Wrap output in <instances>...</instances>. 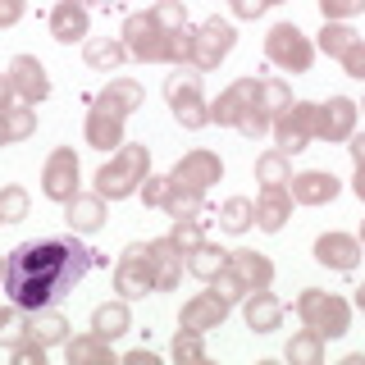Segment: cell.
I'll use <instances>...</instances> for the list:
<instances>
[{
    "label": "cell",
    "instance_id": "cell-1",
    "mask_svg": "<svg viewBox=\"0 0 365 365\" xmlns=\"http://www.w3.org/2000/svg\"><path fill=\"white\" fill-rule=\"evenodd\" d=\"M96 251L78 242V233H55V237H32L19 242L0 260V288L23 311H51L91 274Z\"/></svg>",
    "mask_w": 365,
    "mask_h": 365
},
{
    "label": "cell",
    "instance_id": "cell-2",
    "mask_svg": "<svg viewBox=\"0 0 365 365\" xmlns=\"http://www.w3.org/2000/svg\"><path fill=\"white\" fill-rule=\"evenodd\" d=\"M197 28H187L182 0H155L151 9L123 19V46L142 64H192Z\"/></svg>",
    "mask_w": 365,
    "mask_h": 365
},
{
    "label": "cell",
    "instance_id": "cell-3",
    "mask_svg": "<svg viewBox=\"0 0 365 365\" xmlns=\"http://www.w3.org/2000/svg\"><path fill=\"white\" fill-rule=\"evenodd\" d=\"M292 106V91L283 78H237L220 91V101L210 106V123H224V128H237L242 137L260 142L274 119Z\"/></svg>",
    "mask_w": 365,
    "mask_h": 365
},
{
    "label": "cell",
    "instance_id": "cell-4",
    "mask_svg": "<svg viewBox=\"0 0 365 365\" xmlns=\"http://www.w3.org/2000/svg\"><path fill=\"white\" fill-rule=\"evenodd\" d=\"M220 178H224V160L215 151H205V146H197V151H187L174 169H169V187H165V205H160V210H169V220L201 215L205 192H210Z\"/></svg>",
    "mask_w": 365,
    "mask_h": 365
},
{
    "label": "cell",
    "instance_id": "cell-5",
    "mask_svg": "<svg viewBox=\"0 0 365 365\" xmlns=\"http://www.w3.org/2000/svg\"><path fill=\"white\" fill-rule=\"evenodd\" d=\"M146 174H151V146L146 142H123L119 151L96 169V192L106 201H123L146 182Z\"/></svg>",
    "mask_w": 365,
    "mask_h": 365
},
{
    "label": "cell",
    "instance_id": "cell-6",
    "mask_svg": "<svg viewBox=\"0 0 365 365\" xmlns=\"http://www.w3.org/2000/svg\"><path fill=\"white\" fill-rule=\"evenodd\" d=\"M297 315H302V324L315 329L319 338H342L351 329V306L342 302L338 292H324V288H306L297 297Z\"/></svg>",
    "mask_w": 365,
    "mask_h": 365
},
{
    "label": "cell",
    "instance_id": "cell-7",
    "mask_svg": "<svg viewBox=\"0 0 365 365\" xmlns=\"http://www.w3.org/2000/svg\"><path fill=\"white\" fill-rule=\"evenodd\" d=\"M165 101H169V110H174L178 128L201 133L205 123H210V106H205V91H201V73H187L182 64H178V73L165 78Z\"/></svg>",
    "mask_w": 365,
    "mask_h": 365
},
{
    "label": "cell",
    "instance_id": "cell-8",
    "mask_svg": "<svg viewBox=\"0 0 365 365\" xmlns=\"http://www.w3.org/2000/svg\"><path fill=\"white\" fill-rule=\"evenodd\" d=\"M265 55H269L274 68H283V73H306V68L315 64V46L297 23H274L269 37H265Z\"/></svg>",
    "mask_w": 365,
    "mask_h": 365
},
{
    "label": "cell",
    "instance_id": "cell-9",
    "mask_svg": "<svg viewBox=\"0 0 365 365\" xmlns=\"http://www.w3.org/2000/svg\"><path fill=\"white\" fill-rule=\"evenodd\" d=\"M114 292L123 302H137V297L155 292V274H151V247L146 242H128L123 256L114 260Z\"/></svg>",
    "mask_w": 365,
    "mask_h": 365
},
{
    "label": "cell",
    "instance_id": "cell-10",
    "mask_svg": "<svg viewBox=\"0 0 365 365\" xmlns=\"http://www.w3.org/2000/svg\"><path fill=\"white\" fill-rule=\"evenodd\" d=\"M315 142V101H292L288 110L274 119V146L283 155H297Z\"/></svg>",
    "mask_w": 365,
    "mask_h": 365
},
{
    "label": "cell",
    "instance_id": "cell-11",
    "mask_svg": "<svg viewBox=\"0 0 365 365\" xmlns=\"http://www.w3.org/2000/svg\"><path fill=\"white\" fill-rule=\"evenodd\" d=\"M237 46V32L233 23L224 19H205L197 28V41H192V68H201V73H210V68L224 64V55Z\"/></svg>",
    "mask_w": 365,
    "mask_h": 365
},
{
    "label": "cell",
    "instance_id": "cell-12",
    "mask_svg": "<svg viewBox=\"0 0 365 365\" xmlns=\"http://www.w3.org/2000/svg\"><path fill=\"white\" fill-rule=\"evenodd\" d=\"M78 178H83V169H78V155H73V146H55L51 160H46V169H41V192L51 201H73L78 197Z\"/></svg>",
    "mask_w": 365,
    "mask_h": 365
},
{
    "label": "cell",
    "instance_id": "cell-13",
    "mask_svg": "<svg viewBox=\"0 0 365 365\" xmlns=\"http://www.w3.org/2000/svg\"><path fill=\"white\" fill-rule=\"evenodd\" d=\"M123 123H128V114H123L119 106H110L106 96L91 101L87 110V146H96V151H119L123 146Z\"/></svg>",
    "mask_w": 365,
    "mask_h": 365
},
{
    "label": "cell",
    "instance_id": "cell-14",
    "mask_svg": "<svg viewBox=\"0 0 365 365\" xmlns=\"http://www.w3.org/2000/svg\"><path fill=\"white\" fill-rule=\"evenodd\" d=\"M356 114L361 106L347 96H329L324 106H315V137L319 142H347L356 133Z\"/></svg>",
    "mask_w": 365,
    "mask_h": 365
},
{
    "label": "cell",
    "instance_id": "cell-15",
    "mask_svg": "<svg viewBox=\"0 0 365 365\" xmlns=\"http://www.w3.org/2000/svg\"><path fill=\"white\" fill-rule=\"evenodd\" d=\"M228 311L233 306L224 302L220 292H197L192 302H182V311H178V329H192V334H210V329H220L224 319H228Z\"/></svg>",
    "mask_w": 365,
    "mask_h": 365
},
{
    "label": "cell",
    "instance_id": "cell-16",
    "mask_svg": "<svg viewBox=\"0 0 365 365\" xmlns=\"http://www.w3.org/2000/svg\"><path fill=\"white\" fill-rule=\"evenodd\" d=\"M9 83H14L23 106H41L51 96V78H46V64L37 55H14L9 60Z\"/></svg>",
    "mask_w": 365,
    "mask_h": 365
},
{
    "label": "cell",
    "instance_id": "cell-17",
    "mask_svg": "<svg viewBox=\"0 0 365 365\" xmlns=\"http://www.w3.org/2000/svg\"><path fill=\"white\" fill-rule=\"evenodd\" d=\"M315 265L351 274L361 265V237H351V233H319L315 237Z\"/></svg>",
    "mask_w": 365,
    "mask_h": 365
},
{
    "label": "cell",
    "instance_id": "cell-18",
    "mask_svg": "<svg viewBox=\"0 0 365 365\" xmlns=\"http://www.w3.org/2000/svg\"><path fill=\"white\" fill-rule=\"evenodd\" d=\"M288 192H292L297 205H329L342 192V182L329 174V169H306V174L288 178Z\"/></svg>",
    "mask_w": 365,
    "mask_h": 365
},
{
    "label": "cell",
    "instance_id": "cell-19",
    "mask_svg": "<svg viewBox=\"0 0 365 365\" xmlns=\"http://www.w3.org/2000/svg\"><path fill=\"white\" fill-rule=\"evenodd\" d=\"M228 269L237 274V283H242L247 292H265L269 283H274V265H269V256H265V251H251V247L228 251Z\"/></svg>",
    "mask_w": 365,
    "mask_h": 365
},
{
    "label": "cell",
    "instance_id": "cell-20",
    "mask_svg": "<svg viewBox=\"0 0 365 365\" xmlns=\"http://www.w3.org/2000/svg\"><path fill=\"white\" fill-rule=\"evenodd\" d=\"M91 28V14H87V0H60V5L51 9V37L60 46H73L83 41Z\"/></svg>",
    "mask_w": 365,
    "mask_h": 365
},
{
    "label": "cell",
    "instance_id": "cell-21",
    "mask_svg": "<svg viewBox=\"0 0 365 365\" xmlns=\"http://www.w3.org/2000/svg\"><path fill=\"white\" fill-rule=\"evenodd\" d=\"M151 274H155V292H174L182 279V251L174 247V237H151Z\"/></svg>",
    "mask_w": 365,
    "mask_h": 365
},
{
    "label": "cell",
    "instance_id": "cell-22",
    "mask_svg": "<svg viewBox=\"0 0 365 365\" xmlns=\"http://www.w3.org/2000/svg\"><path fill=\"white\" fill-rule=\"evenodd\" d=\"M292 192L288 187H260V197H256V228L260 233H279L283 224L292 220Z\"/></svg>",
    "mask_w": 365,
    "mask_h": 365
},
{
    "label": "cell",
    "instance_id": "cell-23",
    "mask_svg": "<svg viewBox=\"0 0 365 365\" xmlns=\"http://www.w3.org/2000/svg\"><path fill=\"white\" fill-rule=\"evenodd\" d=\"M242 319H247L251 334H274V329L283 324V302L269 288L265 292H247L242 297Z\"/></svg>",
    "mask_w": 365,
    "mask_h": 365
},
{
    "label": "cell",
    "instance_id": "cell-24",
    "mask_svg": "<svg viewBox=\"0 0 365 365\" xmlns=\"http://www.w3.org/2000/svg\"><path fill=\"white\" fill-rule=\"evenodd\" d=\"M64 220L73 233H96L106 224V197L101 192H78L73 201H64Z\"/></svg>",
    "mask_w": 365,
    "mask_h": 365
},
{
    "label": "cell",
    "instance_id": "cell-25",
    "mask_svg": "<svg viewBox=\"0 0 365 365\" xmlns=\"http://www.w3.org/2000/svg\"><path fill=\"white\" fill-rule=\"evenodd\" d=\"M64 338H68V319L55 311H28V342H37V347H64Z\"/></svg>",
    "mask_w": 365,
    "mask_h": 365
},
{
    "label": "cell",
    "instance_id": "cell-26",
    "mask_svg": "<svg viewBox=\"0 0 365 365\" xmlns=\"http://www.w3.org/2000/svg\"><path fill=\"white\" fill-rule=\"evenodd\" d=\"M64 361H68V365H114L110 338H101V334H78V338H64Z\"/></svg>",
    "mask_w": 365,
    "mask_h": 365
},
{
    "label": "cell",
    "instance_id": "cell-27",
    "mask_svg": "<svg viewBox=\"0 0 365 365\" xmlns=\"http://www.w3.org/2000/svg\"><path fill=\"white\" fill-rule=\"evenodd\" d=\"M133 329V315H128V302H101L96 311H91V334H101V338H123Z\"/></svg>",
    "mask_w": 365,
    "mask_h": 365
},
{
    "label": "cell",
    "instance_id": "cell-28",
    "mask_svg": "<svg viewBox=\"0 0 365 365\" xmlns=\"http://www.w3.org/2000/svg\"><path fill=\"white\" fill-rule=\"evenodd\" d=\"M224 265H228V251L215 247V242H201L197 251H187V274H192V279H201V283H210Z\"/></svg>",
    "mask_w": 365,
    "mask_h": 365
},
{
    "label": "cell",
    "instance_id": "cell-29",
    "mask_svg": "<svg viewBox=\"0 0 365 365\" xmlns=\"http://www.w3.org/2000/svg\"><path fill=\"white\" fill-rule=\"evenodd\" d=\"M283 356H288L292 365H324V338H319L315 329H302V334L288 338Z\"/></svg>",
    "mask_w": 365,
    "mask_h": 365
},
{
    "label": "cell",
    "instance_id": "cell-30",
    "mask_svg": "<svg viewBox=\"0 0 365 365\" xmlns=\"http://www.w3.org/2000/svg\"><path fill=\"white\" fill-rule=\"evenodd\" d=\"M87 64L91 68H119L123 60H128V46H123V37H96V41H87Z\"/></svg>",
    "mask_w": 365,
    "mask_h": 365
},
{
    "label": "cell",
    "instance_id": "cell-31",
    "mask_svg": "<svg viewBox=\"0 0 365 365\" xmlns=\"http://www.w3.org/2000/svg\"><path fill=\"white\" fill-rule=\"evenodd\" d=\"M251 224H256V201L228 197V201L220 205V228H224V233H247Z\"/></svg>",
    "mask_w": 365,
    "mask_h": 365
},
{
    "label": "cell",
    "instance_id": "cell-32",
    "mask_svg": "<svg viewBox=\"0 0 365 365\" xmlns=\"http://www.w3.org/2000/svg\"><path fill=\"white\" fill-rule=\"evenodd\" d=\"M356 41H361V32L347 28V23H324V32H319V51H324L329 60H342Z\"/></svg>",
    "mask_w": 365,
    "mask_h": 365
},
{
    "label": "cell",
    "instance_id": "cell-33",
    "mask_svg": "<svg viewBox=\"0 0 365 365\" xmlns=\"http://www.w3.org/2000/svg\"><path fill=\"white\" fill-rule=\"evenodd\" d=\"M169 356L178 365H205L210 361V351H205V334H192V329H178L174 347H169Z\"/></svg>",
    "mask_w": 365,
    "mask_h": 365
},
{
    "label": "cell",
    "instance_id": "cell-34",
    "mask_svg": "<svg viewBox=\"0 0 365 365\" xmlns=\"http://www.w3.org/2000/svg\"><path fill=\"white\" fill-rule=\"evenodd\" d=\"M256 178L265 182V187H288V178H292V165H288V155L274 146V151H265L256 160Z\"/></svg>",
    "mask_w": 365,
    "mask_h": 365
},
{
    "label": "cell",
    "instance_id": "cell-35",
    "mask_svg": "<svg viewBox=\"0 0 365 365\" xmlns=\"http://www.w3.org/2000/svg\"><path fill=\"white\" fill-rule=\"evenodd\" d=\"M19 342H28V311L14 306V311H0V347L14 351Z\"/></svg>",
    "mask_w": 365,
    "mask_h": 365
},
{
    "label": "cell",
    "instance_id": "cell-36",
    "mask_svg": "<svg viewBox=\"0 0 365 365\" xmlns=\"http://www.w3.org/2000/svg\"><path fill=\"white\" fill-rule=\"evenodd\" d=\"M169 237H174V247L187 256V251H197L205 242V228H201V215H187V220H174L169 224Z\"/></svg>",
    "mask_w": 365,
    "mask_h": 365
},
{
    "label": "cell",
    "instance_id": "cell-37",
    "mask_svg": "<svg viewBox=\"0 0 365 365\" xmlns=\"http://www.w3.org/2000/svg\"><path fill=\"white\" fill-rule=\"evenodd\" d=\"M5 133H9V146L23 142V137L37 133V110L32 106H9L5 110Z\"/></svg>",
    "mask_w": 365,
    "mask_h": 365
},
{
    "label": "cell",
    "instance_id": "cell-38",
    "mask_svg": "<svg viewBox=\"0 0 365 365\" xmlns=\"http://www.w3.org/2000/svg\"><path fill=\"white\" fill-rule=\"evenodd\" d=\"M28 192L19 187V182H9V187H0V220L5 224H19V220H28Z\"/></svg>",
    "mask_w": 365,
    "mask_h": 365
},
{
    "label": "cell",
    "instance_id": "cell-39",
    "mask_svg": "<svg viewBox=\"0 0 365 365\" xmlns=\"http://www.w3.org/2000/svg\"><path fill=\"white\" fill-rule=\"evenodd\" d=\"M319 14L324 23H342L351 14H365V0H319Z\"/></svg>",
    "mask_w": 365,
    "mask_h": 365
},
{
    "label": "cell",
    "instance_id": "cell-40",
    "mask_svg": "<svg viewBox=\"0 0 365 365\" xmlns=\"http://www.w3.org/2000/svg\"><path fill=\"white\" fill-rule=\"evenodd\" d=\"M347 151H351V165H356V178H351V192L365 201V137L361 133H351L347 137Z\"/></svg>",
    "mask_w": 365,
    "mask_h": 365
},
{
    "label": "cell",
    "instance_id": "cell-41",
    "mask_svg": "<svg viewBox=\"0 0 365 365\" xmlns=\"http://www.w3.org/2000/svg\"><path fill=\"white\" fill-rule=\"evenodd\" d=\"M165 187H169V174H146V182L137 192H142L146 205H165Z\"/></svg>",
    "mask_w": 365,
    "mask_h": 365
},
{
    "label": "cell",
    "instance_id": "cell-42",
    "mask_svg": "<svg viewBox=\"0 0 365 365\" xmlns=\"http://www.w3.org/2000/svg\"><path fill=\"white\" fill-rule=\"evenodd\" d=\"M342 68H347V78H361V83H365V37L356 41V46H351V51L347 55H342V60H338Z\"/></svg>",
    "mask_w": 365,
    "mask_h": 365
},
{
    "label": "cell",
    "instance_id": "cell-43",
    "mask_svg": "<svg viewBox=\"0 0 365 365\" xmlns=\"http://www.w3.org/2000/svg\"><path fill=\"white\" fill-rule=\"evenodd\" d=\"M23 9H28V0H0V28H14Z\"/></svg>",
    "mask_w": 365,
    "mask_h": 365
},
{
    "label": "cell",
    "instance_id": "cell-44",
    "mask_svg": "<svg viewBox=\"0 0 365 365\" xmlns=\"http://www.w3.org/2000/svg\"><path fill=\"white\" fill-rule=\"evenodd\" d=\"M14 361L19 365H41L46 361V347H37V342H19V347H14Z\"/></svg>",
    "mask_w": 365,
    "mask_h": 365
},
{
    "label": "cell",
    "instance_id": "cell-45",
    "mask_svg": "<svg viewBox=\"0 0 365 365\" xmlns=\"http://www.w3.org/2000/svg\"><path fill=\"white\" fill-rule=\"evenodd\" d=\"M228 5H233V14L237 19H260V14H265V0H228Z\"/></svg>",
    "mask_w": 365,
    "mask_h": 365
},
{
    "label": "cell",
    "instance_id": "cell-46",
    "mask_svg": "<svg viewBox=\"0 0 365 365\" xmlns=\"http://www.w3.org/2000/svg\"><path fill=\"white\" fill-rule=\"evenodd\" d=\"M14 96H19V91H14V83H9V73H0V110L14 106Z\"/></svg>",
    "mask_w": 365,
    "mask_h": 365
},
{
    "label": "cell",
    "instance_id": "cell-47",
    "mask_svg": "<svg viewBox=\"0 0 365 365\" xmlns=\"http://www.w3.org/2000/svg\"><path fill=\"white\" fill-rule=\"evenodd\" d=\"M123 361H128V365H155V356H151V351H146V347L128 351V356H123Z\"/></svg>",
    "mask_w": 365,
    "mask_h": 365
},
{
    "label": "cell",
    "instance_id": "cell-48",
    "mask_svg": "<svg viewBox=\"0 0 365 365\" xmlns=\"http://www.w3.org/2000/svg\"><path fill=\"white\" fill-rule=\"evenodd\" d=\"M0 146H9V133H5V110H0Z\"/></svg>",
    "mask_w": 365,
    "mask_h": 365
},
{
    "label": "cell",
    "instance_id": "cell-49",
    "mask_svg": "<svg viewBox=\"0 0 365 365\" xmlns=\"http://www.w3.org/2000/svg\"><path fill=\"white\" fill-rule=\"evenodd\" d=\"M356 311H365V283L356 288Z\"/></svg>",
    "mask_w": 365,
    "mask_h": 365
},
{
    "label": "cell",
    "instance_id": "cell-50",
    "mask_svg": "<svg viewBox=\"0 0 365 365\" xmlns=\"http://www.w3.org/2000/svg\"><path fill=\"white\" fill-rule=\"evenodd\" d=\"M361 247H365V220H361Z\"/></svg>",
    "mask_w": 365,
    "mask_h": 365
},
{
    "label": "cell",
    "instance_id": "cell-51",
    "mask_svg": "<svg viewBox=\"0 0 365 365\" xmlns=\"http://www.w3.org/2000/svg\"><path fill=\"white\" fill-rule=\"evenodd\" d=\"M91 5H114V0H91Z\"/></svg>",
    "mask_w": 365,
    "mask_h": 365
},
{
    "label": "cell",
    "instance_id": "cell-52",
    "mask_svg": "<svg viewBox=\"0 0 365 365\" xmlns=\"http://www.w3.org/2000/svg\"><path fill=\"white\" fill-rule=\"evenodd\" d=\"M265 5H283V0H265Z\"/></svg>",
    "mask_w": 365,
    "mask_h": 365
},
{
    "label": "cell",
    "instance_id": "cell-53",
    "mask_svg": "<svg viewBox=\"0 0 365 365\" xmlns=\"http://www.w3.org/2000/svg\"><path fill=\"white\" fill-rule=\"evenodd\" d=\"M0 224H5V220H0Z\"/></svg>",
    "mask_w": 365,
    "mask_h": 365
},
{
    "label": "cell",
    "instance_id": "cell-54",
    "mask_svg": "<svg viewBox=\"0 0 365 365\" xmlns=\"http://www.w3.org/2000/svg\"><path fill=\"white\" fill-rule=\"evenodd\" d=\"M361 110H365V106H361Z\"/></svg>",
    "mask_w": 365,
    "mask_h": 365
}]
</instances>
